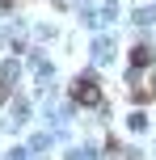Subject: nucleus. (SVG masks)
Segmentation results:
<instances>
[{
	"mask_svg": "<svg viewBox=\"0 0 156 160\" xmlns=\"http://www.w3.org/2000/svg\"><path fill=\"white\" fill-rule=\"evenodd\" d=\"M4 97H8V84H4V80H0V101H4Z\"/></svg>",
	"mask_w": 156,
	"mask_h": 160,
	"instance_id": "4",
	"label": "nucleus"
},
{
	"mask_svg": "<svg viewBox=\"0 0 156 160\" xmlns=\"http://www.w3.org/2000/svg\"><path fill=\"white\" fill-rule=\"evenodd\" d=\"M8 4H13V0H0V8H8Z\"/></svg>",
	"mask_w": 156,
	"mask_h": 160,
	"instance_id": "5",
	"label": "nucleus"
},
{
	"mask_svg": "<svg viewBox=\"0 0 156 160\" xmlns=\"http://www.w3.org/2000/svg\"><path fill=\"white\" fill-rule=\"evenodd\" d=\"M131 97H135L139 105H143V101H152V97H156V80H152V76L143 80L139 72H131Z\"/></svg>",
	"mask_w": 156,
	"mask_h": 160,
	"instance_id": "2",
	"label": "nucleus"
},
{
	"mask_svg": "<svg viewBox=\"0 0 156 160\" xmlns=\"http://www.w3.org/2000/svg\"><path fill=\"white\" fill-rule=\"evenodd\" d=\"M152 59H156V55H152V47H135V51H131V72L152 68Z\"/></svg>",
	"mask_w": 156,
	"mask_h": 160,
	"instance_id": "3",
	"label": "nucleus"
},
{
	"mask_svg": "<svg viewBox=\"0 0 156 160\" xmlns=\"http://www.w3.org/2000/svg\"><path fill=\"white\" fill-rule=\"evenodd\" d=\"M72 101H76V105H101V84H97L93 76L72 80Z\"/></svg>",
	"mask_w": 156,
	"mask_h": 160,
	"instance_id": "1",
	"label": "nucleus"
}]
</instances>
